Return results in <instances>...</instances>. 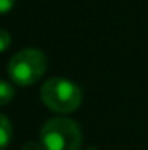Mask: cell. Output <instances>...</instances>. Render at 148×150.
<instances>
[{"label":"cell","instance_id":"1","mask_svg":"<svg viewBox=\"0 0 148 150\" xmlns=\"http://www.w3.org/2000/svg\"><path fill=\"white\" fill-rule=\"evenodd\" d=\"M40 142L45 150H80L83 133L76 121L58 117L43 125L40 131Z\"/></svg>","mask_w":148,"mask_h":150},{"label":"cell","instance_id":"2","mask_svg":"<svg viewBox=\"0 0 148 150\" xmlns=\"http://www.w3.org/2000/svg\"><path fill=\"white\" fill-rule=\"evenodd\" d=\"M40 98L49 110L56 113H70L81 104V90L78 85L62 77H53L43 83Z\"/></svg>","mask_w":148,"mask_h":150},{"label":"cell","instance_id":"3","mask_svg":"<svg viewBox=\"0 0 148 150\" xmlns=\"http://www.w3.org/2000/svg\"><path fill=\"white\" fill-rule=\"evenodd\" d=\"M46 56L37 48H26L18 51L8 62V75L18 86H30L37 83L46 72Z\"/></svg>","mask_w":148,"mask_h":150},{"label":"cell","instance_id":"4","mask_svg":"<svg viewBox=\"0 0 148 150\" xmlns=\"http://www.w3.org/2000/svg\"><path fill=\"white\" fill-rule=\"evenodd\" d=\"M13 136V126L11 121L6 118L5 115L0 113V150H5L8 147L10 141Z\"/></svg>","mask_w":148,"mask_h":150},{"label":"cell","instance_id":"5","mask_svg":"<svg viewBox=\"0 0 148 150\" xmlns=\"http://www.w3.org/2000/svg\"><path fill=\"white\" fill-rule=\"evenodd\" d=\"M15 96V88L8 81L0 80V105H6Z\"/></svg>","mask_w":148,"mask_h":150},{"label":"cell","instance_id":"6","mask_svg":"<svg viewBox=\"0 0 148 150\" xmlns=\"http://www.w3.org/2000/svg\"><path fill=\"white\" fill-rule=\"evenodd\" d=\"M10 45H11V35H10V32L0 29V53L6 51Z\"/></svg>","mask_w":148,"mask_h":150},{"label":"cell","instance_id":"7","mask_svg":"<svg viewBox=\"0 0 148 150\" xmlns=\"http://www.w3.org/2000/svg\"><path fill=\"white\" fill-rule=\"evenodd\" d=\"M16 0H0V15H6L13 10Z\"/></svg>","mask_w":148,"mask_h":150},{"label":"cell","instance_id":"8","mask_svg":"<svg viewBox=\"0 0 148 150\" xmlns=\"http://www.w3.org/2000/svg\"><path fill=\"white\" fill-rule=\"evenodd\" d=\"M22 150H45L41 142H35V141H29L26 145L22 147Z\"/></svg>","mask_w":148,"mask_h":150}]
</instances>
